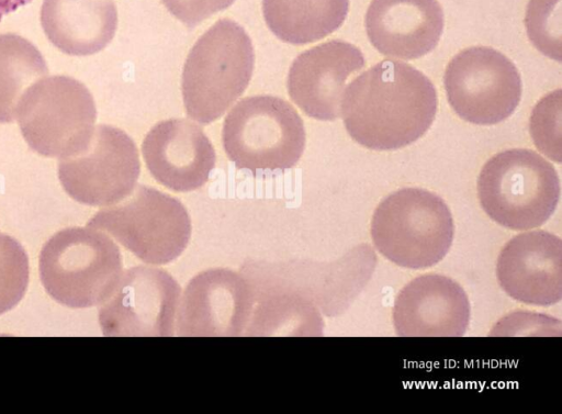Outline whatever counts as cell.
Returning <instances> with one entry per match:
<instances>
[{
	"label": "cell",
	"mask_w": 562,
	"mask_h": 414,
	"mask_svg": "<svg viewBox=\"0 0 562 414\" xmlns=\"http://www.w3.org/2000/svg\"><path fill=\"white\" fill-rule=\"evenodd\" d=\"M167 10L189 30L227 9L235 0H161Z\"/></svg>",
	"instance_id": "cell-24"
},
{
	"label": "cell",
	"mask_w": 562,
	"mask_h": 414,
	"mask_svg": "<svg viewBox=\"0 0 562 414\" xmlns=\"http://www.w3.org/2000/svg\"><path fill=\"white\" fill-rule=\"evenodd\" d=\"M437 0H372L364 16L371 44L384 56L415 59L430 53L443 31Z\"/></svg>",
	"instance_id": "cell-17"
},
{
	"label": "cell",
	"mask_w": 562,
	"mask_h": 414,
	"mask_svg": "<svg viewBox=\"0 0 562 414\" xmlns=\"http://www.w3.org/2000/svg\"><path fill=\"white\" fill-rule=\"evenodd\" d=\"M525 24L529 40L543 55L562 60V0H529Z\"/></svg>",
	"instance_id": "cell-21"
},
{
	"label": "cell",
	"mask_w": 562,
	"mask_h": 414,
	"mask_svg": "<svg viewBox=\"0 0 562 414\" xmlns=\"http://www.w3.org/2000/svg\"><path fill=\"white\" fill-rule=\"evenodd\" d=\"M453 234L448 205L419 188L391 193L378 205L371 222L375 248L390 261L409 269L438 264L449 251Z\"/></svg>",
	"instance_id": "cell-5"
},
{
	"label": "cell",
	"mask_w": 562,
	"mask_h": 414,
	"mask_svg": "<svg viewBox=\"0 0 562 414\" xmlns=\"http://www.w3.org/2000/svg\"><path fill=\"white\" fill-rule=\"evenodd\" d=\"M32 0H0V20Z\"/></svg>",
	"instance_id": "cell-25"
},
{
	"label": "cell",
	"mask_w": 562,
	"mask_h": 414,
	"mask_svg": "<svg viewBox=\"0 0 562 414\" xmlns=\"http://www.w3.org/2000/svg\"><path fill=\"white\" fill-rule=\"evenodd\" d=\"M41 23L58 49L86 56L100 52L112 41L117 11L112 0H44Z\"/></svg>",
	"instance_id": "cell-18"
},
{
	"label": "cell",
	"mask_w": 562,
	"mask_h": 414,
	"mask_svg": "<svg viewBox=\"0 0 562 414\" xmlns=\"http://www.w3.org/2000/svg\"><path fill=\"white\" fill-rule=\"evenodd\" d=\"M142 153L150 175L166 188L189 192L201 188L215 167L216 154L204 131L186 119L156 123Z\"/></svg>",
	"instance_id": "cell-14"
},
{
	"label": "cell",
	"mask_w": 562,
	"mask_h": 414,
	"mask_svg": "<svg viewBox=\"0 0 562 414\" xmlns=\"http://www.w3.org/2000/svg\"><path fill=\"white\" fill-rule=\"evenodd\" d=\"M364 65V57L355 45L340 40L322 43L293 60L288 74V92L308 116L336 120L348 79Z\"/></svg>",
	"instance_id": "cell-13"
},
{
	"label": "cell",
	"mask_w": 562,
	"mask_h": 414,
	"mask_svg": "<svg viewBox=\"0 0 562 414\" xmlns=\"http://www.w3.org/2000/svg\"><path fill=\"white\" fill-rule=\"evenodd\" d=\"M562 91L543 97L530 116V134L536 147L550 159L561 163Z\"/></svg>",
	"instance_id": "cell-23"
},
{
	"label": "cell",
	"mask_w": 562,
	"mask_h": 414,
	"mask_svg": "<svg viewBox=\"0 0 562 414\" xmlns=\"http://www.w3.org/2000/svg\"><path fill=\"white\" fill-rule=\"evenodd\" d=\"M437 112V92L413 66L385 59L346 86L340 115L349 135L374 150H393L420 138Z\"/></svg>",
	"instance_id": "cell-1"
},
{
	"label": "cell",
	"mask_w": 562,
	"mask_h": 414,
	"mask_svg": "<svg viewBox=\"0 0 562 414\" xmlns=\"http://www.w3.org/2000/svg\"><path fill=\"white\" fill-rule=\"evenodd\" d=\"M443 85L453 111L477 125L506 120L521 96L520 75L514 63L487 46L458 53L446 68Z\"/></svg>",
	"instance_id": "cell-9"
},
{
	"label": "cell",
	"mask_w": 562,
	"mask_h": 414,
	"mask_svg": "<svg viewBox=\"0 0 562 414\" xmlns=\"http://www.w3.org/2000/svg\"><path fill=\"white\" fill-rule=\"evenodd\" d=\"M15 118L29 146L46 157L65 158L89 142L97 119L94 100L79 80L43 77L22 96Z\"/></svg>",
	"instance_id": "cell-7"
},
{
	"label": "cell",
	"mask_w": 562,
	"mask_h": 414,
	"mask_svg": "<svg viewBox=\"0 0 562 414\" xmlns=\"http://www.w3.org/2000/svg\"><path fill=\"white\" fill-rule=\"evenodd\" d=\"M181 289L164 269L136 266L122 272L102 302L104 336H172Z\"/></svg>",
	"instance_id": "cell-11"
},
{
	"label": "cell",
	"mask_w": 562,
	"mask_h": 414,
	"mask_svg": "<svg viewBox=\"0 0 562 414\" xmlns=\"http://www.w3.org/2000/svg\"><path fill=\"white\" fill-rule=\"evenodd\" d=\"M87 226L110 234L138 259L150 265L177 259L191 236V221L184 205L144 184H138L120 202L100 210Z\"/></svg>",
	"instance_id": "cell-8"
},
{
	"label": "cell",
	"mask_w": 562,
	"mask_h": 414,
	"mask_svg": "<svg viewBox=\"0 0 562 414\" xmlns=\"http://www.w3.org/2000/svg\"><path fill=\"white\" fill-rule=\"evenodd\" d=\"M470 321L464 290L441 275H424L396 296L393 323L398 336H462Z\"/></svg>",
	"instance_id": "cell-16"
},
{
	"label": "cell",
	"mask_w": 562,
	"mask_h": 414,
	"mask_svg": "<svg viewBox=\"0 0 562 414\" xmlns=\"http://www.w3.org/2000/svg\"><path fill=\"white\" fill-rule=\"evenodd\" d=\"M47 74L46 61L34 44L14 33L0 34V123L15 119L24 92Z\"/></svg>",
	"instance_id": "cell-20"
},
{
	"label": "cell",
	"mask_w": 562,
	"mask_h": 414,
	"mask_svg": "<svg viewBox=\"0 0 562 414\" xmlns=\"http://www.w3.org/2000/svg\"><path fill=\"white\" fill-rule=\"evenodd\" d=\"M29 282V259L14 238L0 233V314L14 307Z\"/></svg>",
	"instance_id": "cell-22"
},
{
	"label": "cell",
	"mask_w": 562,
	"mask_h": 414,
	"mask_svg": "<svg viewBox=\"0 0 562 414\" xmlns=\"http://www.w3.org/2000/svg\"><path fill=\"white\" fill-rule=\"evenodd\" d=\"M496 276L519 302L547 306L562 298V240L544 231L516 235L502 249Z\"/></svg>",
	"instance_id": "cell-15"
},
{
	"label": "cell",
	"mask_w": 562,
	"mask_h": 414,
	"mask_svg": "<svg viewBox=\"0 0 562 414\" xmlns=\"http://www.w3.org/2000/svg\"><path fill=\"white\" fill-rule=\"evenodd\" d=\"M349 0H262L269 30L282 42L303 45L335 32L344 23Z\"/></svg>",
	"instance_id": "cell-19"
},
{
	"label": "cell",
	"mask_w": 562,
	"mask_h": 414,
	"mask_svg": "<svg viewBox=\"0 0 562 414\" xmlns=\"http://www.w3.org/2000/svg\"><path fill=\"white\" fill-rule=\"evenodd\" d=\"M119 247L102 231L69 227L43 246L40 277L47 293L74 309L104 302L122 275Z\"/></svg>",
	"instance_id": "cell-3"
},
{
	"label": "cell",
	"mask_w": 562,
	"mask_h": 414,
	"mask_svg": "<svg viewBox=\"0 0 562 414\" xmlns=\"http://www.w3.org/2000/svg\"><path fill=\"white\" fill-rule=\"evenodd\" d=\"M255 52L245 29L231 19L214 23L187 56L181 80L187 114L209 124L220 119L247 88Z\"/></svg>",
	"instance_id": "cell-2"
},
{
	"label": "cell",
	"mask_w": 562,
	"mask_h": 414,
	"mask_svg": "<svg viewBox=\"0 0 562 414\" xmlns=\"http://www.w3.org/2000/svg\"><path fill=\"white\" fill-rule=\"evenodd\" d=\"M224 150L238 169L252 174L284 171L296 165L305 148V128L296 110L273 96L239 101L222 128Z\"/></svg>",
	"instance_id": "cell-6"
},
{
	"label": "cell",
	"mask_w": 562,
	"mask_h": 414,
	"mask_svg": "<svg viewBox=\"0 0 562 414\" xmlns=\"http://www.w3.org/2000/svg\"><path fill=\"white\" fill-rule=\"evenodd\" d=\"M140 163L134 141L122 130L101 124L78 153L60 158L58 178L64 190L79 203L108 206L135 188Z\"/></svg>",
	"instance_id": "cell-10"
},
{
	"label": "cell",
	"mask_w": 562,
	"mask_h": 414,
	"mask_svg": "<svg viewBox=\"0 0 562 414\" xmlns=\"http://www.w3.org/2000/svg\"><path fill=\"white\" fill-rule=\"evenodd\" d=\"M477 195L485 213L510 230L544 224L560 199L553 166L530 149L513 148L490 158L477 178Z\"/></svg>",
	"instance_id": "cell-4"
},
{
	"label": "cell",
	"mask_w": 562,
	"mask_h": 414,
	"mask_svg": "<svg viewBox=\"0 0 562 414\" xmlns=\"http://www.w3.org/2000/svg\"><path fill=\"white\" fill-rule=\"evenodd\" d=\"M254 298L241 275L224 268L202 271L187 284L179 300V336H240L245 334Z\"/></svg>",
	"instance_id": "cell-12"
}]
</instances>
